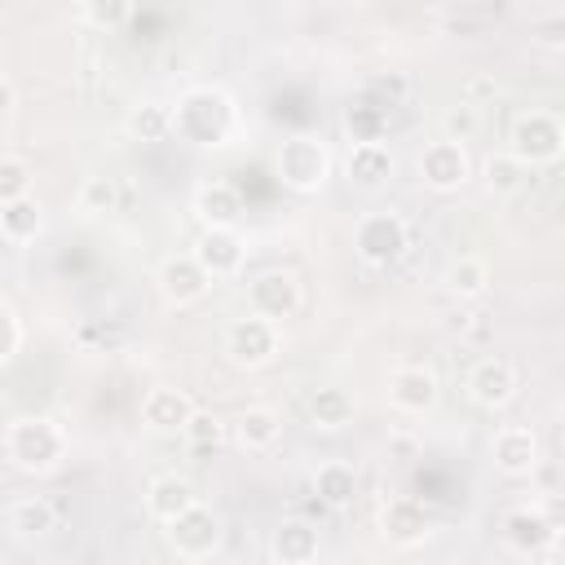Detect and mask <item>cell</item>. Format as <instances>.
Instances as JSON below:
<instances>
[{
    "mask_svg": "<svg viewBox=\"0 0 565 565\" xmlns=\"http://www.w3.org/2000/svg\"><path fill=\"white\" fill-rule=\"evenodd\" d=\"M225 353H230L234 366H247V371L274 362V353H278V322L247 309L243 318H234L225 327Z\"/></svg>",
    "mask_w": 565,
    "mask_h": 565,
    "instance_id": "277c9868",
    "label": "cell"
},
{
    "mask_svg": "<svg viewBox=\"0 0 565 565\" xmlns=\"http://www.w3.org/2000/svg\"><path fill=\"white\" fill-rule=\"evenodd\" d=\"M313 490H318V499L331 503V508L353 503V494H358V472H353V463H340V459L322 463V468L313 472Z\"/></svg>",
    "mask_w": 565,
    "mask_h": 565,
    "instance_id": "cb8c5ba5",
    "label": "cell"
},
{
    "mask_svg": "<svg viewBox=\"0 0 565 565\" xmlns=\"http://www.w3.org/2000/svg\"><path fill=\"white\" fill-rule=\"evenodd\" d=\"M199 499H194V490H190V481L185 477H154L150 481V490H146V512L154 516V521H172V516H181L185 508H194Z\"/></svg>",
    "mask_w": 565,
    "mask_h": 565,
    "instance_id": "d6986e66",
    "label": "cell"
},
{
    "mask_svg": "<svg viewBox=\"0 0 565 565\" xmlns=\"http://www.w3.org/2000/svg\"><path fill=\"white\" fill-rule=\"evenodd\" d=\"M503 539H508L516 552H543V547L556 539V530L547 525L543 512L516 508V512H508V521H503Z\"/></svg>",
    "mask_w": 565,
    "mask_h": 565,
    "instance_id": "ffe728a7",
    "label": "cell"
},
{
    "mask_svg": "<svg viewBox=\"0 0 565 565\" xmlns=\"http://www.w3.org/2000/svg\"><path fill=\"white\" fill-rule=\"evenodd\" d=\"M194 207H199V216L207 225H234L238 212H243V199H238V190L230 181H212V185H203L194 194Z\"/></svg>",
    "mask_w": 565,
    "mask_h": 565,
    "instance_id": "603a6c76",
    "label": "cell"
},
{
    "mask_svg": "<svg viewBox=\"0 0 565 565\" xmlns=\"http://www.w3.org/2000/svg\"><path fill=\"white\" fill-rule=\"evenodd\" d=\"M380 530L393 543H419L428 534V516H424V508L415 499H388L380 508Z\"/></svg>",
    "mask_w": 565,
    "mask_h": 565,
    "instance_id": "ac0fdd59",
    "label": "cell"
},
{
    "mask_svg": "<svg viewBox=\"0 0 565 565\" xmlns=\"http://www.w3.org/2000/svg\"><path fill=\"white\" fill-rule=\"evenodd\" d=\"M4 525L13 530V539H44L49 530H57V512H53L49 499L26 494V499H13V503H9Z\"/></svg>",
    "mask_w": 565,
    "mask_h": 565,
    "instance_id": "e0dca14e",
    "label": "cell"
},
{
    "mask_svg": "<svg viewBox=\"0 0 565 565\" xmlns=\"http://www.w3.org/2000/svg\"><path fill=\"white\" fill-rule=\"evenodd\" d=\"M525 177H530V163H521L512 150H508V154H494V159L486 163V181H490L494 194H516V190L525 185Z\"/></svg>",
    "mask_w": 565,
    "mask_h": 565,
    "instance_id": "83f0119b",
    "label": "cell"
},
{
    "mask_svg": "<svg viewBox=\"0 0 565 565\" xmlns=\"http://www.w3.org/2000/svg\"><path fill=\"white\" fill-rule=\"evenodd\" d=\"M194 415L199 411H194V402L181 388H150L146 402H141V419L154 433H185Z\"/></svg>",
    "mask_w": 565,
    "mask_h": 565,
    "instance_id": "5bb4252c",
    "label": "cell"
},
{
    "mask_svg": "<svg viewBox=\"0 0 565 565\" xmlns=\"http://www.w3.org/2000/svg\"><path fill=\"white\" fill-rule=\"evenodd\" d=\"M22 194H31V168L18 154H4L0 159V203L22 199Z\"/></svg>",
    "mask_w": 565,
    "mask_h": 565,
    "instance_id": "f546056e",
    "label": "cell"
},
{
    "mask_svg": "<svg viewBox=\"0 0 565 565\" xmlns=\"http://www.w3.org/2000/svg\"><path fill=\"white\" fill-rule=\"evenodd\" d=\"M194 256L203 260V269H207L212 278H230V274L243 269L247 247H243V238L234 234V225H207L203 238L194 243Z\"/></svg>",
    "mask_w": 565,
    "mask_h": 565,
    "instance_id": "7c38bea8",
    "label": "cell"
},
{
    "mask_svg": "<svg viewBox=\"0 0 565 565\" xmlns=\"http://www.w3.org/2000/svg\"><path fill=\"white\" fill-rule=\"evenodd\" d=\"M269 556L282 561V565H305V561L318 556V534L305 521H287V525H278V534L269 543Z\"/></svg>",
    "mask_w": 565,
    "mask_h": 565,
    "instance_id": "7402d4cb",
    "label": "cell"
},
{
    "mask_svg": "<svg viewBox=\"0 0 565 565\" xmlns=\"http://www.w3.org/2000/svg\"><path fill=\"white\" fill-rule=\"evenodd\" d=\"M344 168H349V181H358L362 190H380L393 172V154H388L384 141H353Z\"/></svg>",
    "mask_w": 565,
    "mask_h": 565,
    "instance_id": "2e32d148",
    "label": "cell"
},
{
    "mask_svg": "<svg viewBox=\"0 0 565 565\" xmlns=\"http://www.w3.org/2000/svg\"><path fill=\"white\" fill-rule=\"evenodd\" d=\"M446 137L450 141H468L472 132H477V106H455V110H446Z\"/></svg>",
    "mask_w": 565,
    "mask_h": 565,
    "instance_id": "d6a6232c",
    "label": "cell"
},
{
    "mask_svg": "<svg viewBox=\"0 0 565 565\" xmlns=\"http://www.w3.org/2000/svg\"><path fill=\"white\" fill-rule=\"evenodd\" d=\"M508 150H512L521 163H530V168L552 163V159H561V150H565V124H561L556 115H547V110H525V115L512 124Z\"/></svg>",
    "mask_w": 565,
    "mask_h": 565,
    "instance_id": "3957f363",
    "label": "cell"
},
{
    "mask_svg": "<svg viewBox=\"0 0 565 565\" xmlns=\"http://www.w3.org/2000/svg\"><path fill=\"white\" fill-rule=\"evenodd\" d=\"M353 247L366 265H393L406 252V221L393 212H371L353 230Z\"/></svg>",
    "mask_w": 565,
    "mask_h": 565,
    "instance_id": "52a82bcc",
    "label": "cell"
},
{
    "mask_svg": "<svg viewBox=\"0 0 565 565\" xmlns=\"http://www.w3.org/2000/svg\"><path fill=\"white\" fill-rule=\"evenodd\" d=\"M539 463V441L525 424H508L494 433V468L508 477H530Z\"/></svg>",
    "mask_w": 565,
    "mask_h": 565,
    "instance_id": "9a60e30c",
    "label": "cell"
},
{
    "mask_svg": "<svg viewBox=\"0 0 565 565\" xmlns=\"http://www.w3.org/2000/svg\"><path fill=\"white\" fill-rule=\"evenodd\" d=\"M110 203H115V185H110V177H88L84 190H79V207H84V212H106Z\"/></svg>",
    "mask_w": 565,
    "mask_h": 565,
    "instance_id": "1f68e13d",
    "label": "cell"
},
{
    "mask_svg": "<svg viewBox=\"0 0 565 565\" xmlns=\"http://www.w3.org/2000/svg\"><path fill=\"white\" fill-rule=\"evenodd\" d=\"M0 234H4L9 243H31V238L40 234V203H35L31 194L0 203Z\"/></svg>",
    "mask_w": 565,
    "mask_h": 565,
    "instance_id": "d4e9b609",
    "label": "cell"
},
{
    "mask_svg": "<svg viewBox=\"0 0 565 565\" xmlns=\"http://www.w3.org/2000/svg\"><path fill=\"white\" fill-rule=\"evenodd\" d=\"M0 322H4V344H0V358H4V362H13V358H18V349H22V322H18L13 305H0Z\"/></svg>",
    "mask_w": 565,
    "mask_h": 565,
    "instance_id": "836d02e7",
    "label": "cell"
},
{
    "mask_svg": "<svg viewBox=\"0 0 565 565\" xmlns=\"http://www.w3.org/2000/svg\"><path fill=\"white\" fill-rule=\"evenodd\" d=\"M468 397L486 411H499L516 397V371L503 362V358H481L472 371H468Z\"/></svg>",
    "mask_w": 565,
    "mask_h": 565,
    "instance_id": "8fae6325",
    "label": "cell"
},
{
    "mask_svg": "<svg viewBox=\"0 0 565 565\" xmlns=\"http://www.w3.org/2000/svg\"><path fill=\"white\" fill-rule=\"evenodd\" d=\"M234 128V106L216 88H190L172 110V132L190 146H225Z\"/></svg>",
    "mask_w": 565,
    "mask_h": 565,
    "instance_id": "6da1fadb",
    "label": "cell"
},
{
    "mask_svg": "<svg viewBox=\"0 0 565 565\" xmlns=\"http://www.w3.org/2000/svg\"><path fill=\"white\" fill-rule=\"evenodd\" d=\"M247 309L260 313V318H291L300 309V278L291 269H265L247 282Z\"/></svg>",
    "mask_w": 565,
    "mask_h": 565,
    "instance_id": "ba28073f",
    "label": "cell"
},
{
    "mask_svg": "<svg viewBox=\"0 0 565 565\" xmlns=\"http://www.w3.org/2000/svg\"><path fill=\"white\" fill-rule=\"evenodd\" d=\"M185 437H190L194 446H207V441H216V437H221V424H216L212 415H194V419H190V428H185Z\"/></svg>",
    "mask_w": 565,
    "mask_h": 565,
    "instance_id": "e575fe53",
    "label": "cell"
},
{
    "mask_svg": "<svg viewBox=\"0 0 565 565\" xmlns=\"http://www.w3.org/2000/svg\"><path fill=\"white\" fill-rule=\"evenodd\" d=\"M419 177H424V185H433V190H459V185L468 181L463 141L441 137V141L424 146V154H419Z\"/></svg>",
    "mask_w": 565,
    "mask_h": 565,
    "instance_id": "30bf717a",
    "label": "cell"
},
{
    "mask_svg": "<svg viewBox=\"0 0 565 565\" xmlns=\"http://www.w3.org/2000/svg\"><path fill=\"white\" fill-rule=\"evenodd\" d=\"M539 35L552 40V44H565V18H552V22H539Z\"/></svg>",
    "mask_w": 565,
    "mask_h": 565,
    "instance_id": "d590c367",
    "label": "cell"
},
{
    "mask_svg": "<svg viewBox=\"0 0 565 565\" xmlns=\"http://www.w3.org/2000/svg\"><path fill=\"white\" fill-rule=\"evenodd\" d=\"M163 534H168V547H172L177 556L203 561V556H212V552L221 547V516H216L212 508L194 503V508H185L181 516H172Z\"/></svg>",
    "mask_w": 565,
    "mask_h": 565,
    "instance_id": "8992f818",
    "label": "cell"
},
{
    "mask_svg": "<svg viewBox=\"0 0 565 565\" xmlns=\"http://www.w3.org/2000/svg\"><path fill=\"white\" fill-rule=\"evenodd\" d=\"M128 13H132V0H84V18H88L93 26H102V31L124 26Z\"/></svg>",
    "mask_w": 565,
    "mask_h": 565,
    "instance_id": "4dcf8cb0",
    "label": "cell"
},
{
    "mask_svg": "<svg viewBox=\"0 0 565 565\" xmlns=\"http://www.w3.org/2000/svg\"><path fill=\"white\" fill-rule=\"evenodd\" d=\"M388 397L397 411H411V415H424L437 406V375L428 366H397L388 375Z\"/></svg>",
    "mask_w": 565,
    "mask_h": 565,
    "instance_id": "4fadbf2b",
    "label": "cell"
},
{
    "mask_svg": "<svg viewBox=\"0 0 565 565\" xmlns=\"http://www.w3.org/2000/svg\"><path fill=\"white\" fill-rule=\"evenodd\" d=\"M278 433H282V419H278V411H269V406H247V411L234 419V437H238L243 450H269V446L278 441Z\"/></svg>",
    "mask_w": 565,
    "mask_h": 565,
    "instance_id": "44dd1931",
    "label": "cell"
},
{
    "mask_svg": "<svg viewBox=\"0 0 565 565\" xmlns=\"http://www.w3.org/2000/svg\"><path fill=\"white\" fill-rule=\"evenodd\" d=\"M207 287H212V274L203 269V260H199L194 252H190V256H168V260L159 265V291H163V300L177 305V309L203 300Z\"/></svg>",
    "mask_w": 565,
    "mask_h": 565,
    "instance_id": "9c48e42d",
    "label": "cell"
},
{
    "mask_svg": "<svg viewBox=\"0 0 565 565\" xmlns=\"http://www.w3.org/2000/svg\"><path fill=\"white\" fill-rule=\"evenodd\" d=\"M278 177H282V185H291V190H300V194H309V190H318L322 181H327V172H331V154H327V146L322 141H313V137H287L282 146H278Z\"/></svg>",
    "mask_w": 565,
    "mask_h": 565,
    "instance_id": "5b68a950",
    "label": "cell"
},
{
    "mask_svg": "<svg viewBox=\"0 0 565 565\" xmlns=\"http://www.w3.org/2000/svg\"><path fill=\"white\" fill-rule=\"evenodd\" d=\"M4 455L22 472H53L66 455V433L53 419H13L4 433Z\"/></svg>",
    "mask_w": 565,
    "mask_h": 565,
    "instance_id": "7a4b0ae2",
    "label": "cell"
},
{
    "mask_svg": "<svg viewBox=\"0 0 565 565\" xmlns=\"http://www.w3.org/2000/svg\"><path fill=\"white\" fill-rule=\"evenodd\" d=\"M309 415L318 428H344L353 424V397L344 388H318L309 402Z\"/></svg>",
    "mask_w": 565,
    "mask_h": 565,
    "instance_id": "484cf974",
    "label": "cell"
},
{
    "mask_svg": "<svg viewBox=\"0 0 565 565\" xmlns=\"http://www.w3.org/2000/svg\"><path fill=\"white\" fill-rule=\"evenodd\" d=\"M128 128H132L141 141H159L163 132H172V110H168V106L146 102L141 110H132V115H128Z\"/></svg>",
    "mask_w": 565,
    "mask_h": 565,
    "instance_id": "f1b7e54d",
    "label": "cell"
},
{
    "mask_svg": "<svg viewBox=\"0 0 565 565\" xmlns=\"http://www.w3.org/2000/svg\"><path fill=\"white\" fill-rule=\"evenodd\" d=\"M446 287H450L455 296H481V291L490 287V269H486V260H481V256H459V260H450V269H446Z\"/></svg>",
    "mask_w": 565,
    "mask_h": 565,
    "instance_id": "4316f807",
    "label": "cell"
}]
</instances>
